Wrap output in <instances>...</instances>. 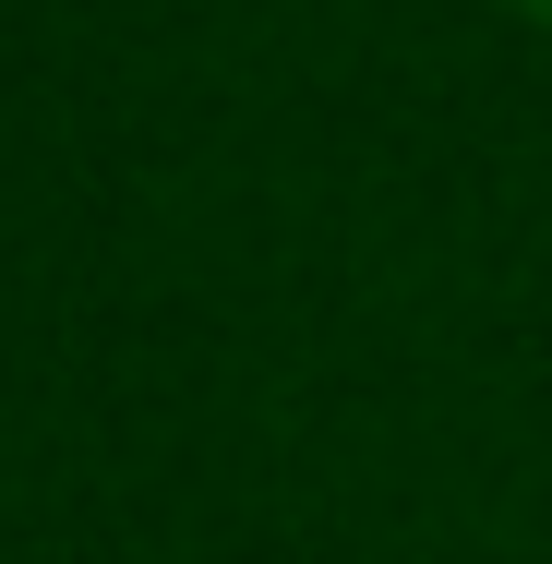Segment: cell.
Listing matches in <instances>:
<instances>
[{"label":"cell","instance_id":"1","mask_svg":"<svg viewBox=\"0 0 552 564\" xmlns=\"http://www.w3.org/2000/svg\"><path fill=\"white\" fill-rule=\"evenodd\" d=\"M505 12H529V24H552V0H505Z\"/></svg>","mask_w":552,"mask_h":564}]
</instances>
